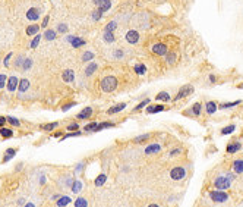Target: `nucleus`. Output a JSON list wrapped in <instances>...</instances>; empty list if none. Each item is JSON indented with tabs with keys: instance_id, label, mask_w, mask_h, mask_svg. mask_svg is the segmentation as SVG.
I'll return each mask as SVG.
<instances>
[{
	"instance_id": "10",
	"label": "nucleus",
	"mask_w": 243,
	"mask_h": 207,
	"mask_svg": "<svg viewBox=\"0 0 243 207\" xmlns=\"http://www.w3.org/2000/svg\"><path fill=\"white\" fill-rule=\"evenodd\" d=\"M27 19H28V21H32V22L38 21V19H40L38 9H35V7H29V9L27 11Z\"/></svg>"
},
{
	"instance_id": "55",
	"label": "nucleus",
	"mask_w": 243,
	"mask_h": 207,
	"mask_svg": "<svg viewBox=\"0 0 243 207\" xmlns=\"http://www.w3.org/2000/svg\"><path fill=\"white\" fill-rule=\"evenodd\" d=\"M49 21H50V16L47 15V16H44V19H43V24H41V27L43 28L47 29V25H49Z\"/></svg>"
},
{
	"instance_id": "29",
	"label": "nucleus",
	"mask_w": 243,
	"mask_h": 207,
	"mask_svg": "<svg viewBox=\"0 0 243 207\" xmlns=\"http://www.w3.org/2000/svg\"><path fill=\"white\" fill-rule=\"evenodd\" d=\"M105 181H107V175L101 174V175H98V176L95 178L94 184H95V187H103V185L105 184Z\"/></svg>"
},
{
	"instance_id": "39",
	"label": "nucleus",
	"mask_w": 243,
	"mask_h": 207,
	"mask_svg": "<svg viewBox=\"0 0 243 207\" xmlns=\"http://www.w3.org/2000/svg\"><path fill=\"white\" fill-rule=\"evenodd\" d=\"M92 59H94V53H92V51H85V53L82 55V57H81V60L85 62V63H87V62L89 63Z\"/></svg>"
},
{
	"instance_id": "47",
	"label": "nucleus",
	"mask_w": 243,
	"mask_h": 207,
	"mask_svg": "<svg viewBox=\"0 0 243 207\" xmlns=\"http://www.w3.org/2000/svg\"><path fill=\"white\" fill-rule=\"evenodd\" d=\"M88 206V201L85 198H78L75 200V207H87Z\"/></svg>"
},
{
	"instance_id": "34",
	"label": "nucleus",
	"mask_w": 243,
	"mask_h": 207,
	"mask_svg": "<svg viewBox=\"0 0 243 207\" xmlns=\"http://www.w3.org/2000/svg\"><path fill=\"white\" fill-rule=\"evenodd\" d=\"M114 126V123L113 122H101L97 125V129H95V132H98V131H103L105 128H113Z\"/></svg>"
},
{
	"instance_id": "19",
	"label": "nucleus",
	"mask_w": 243,
	"mask_h": 207,
	"mask_svg": "<svg viewBox=\"0 0 243 207\" xmlns=\"http://www.w3.org/2000/svg\"><path fill=\"white\" fill-rule=\"evenodd\" d=\"M161 150V146L160 144H149L147 148H145V154H157V153H160Z\"/></svg>"
},
{
	"instance_id": "12",
	"label": "nucleus",
	"mask_w": 243,
	"mask_h": 207,
	"mask_svg": "<svg viewBox=\"0 0 243 207\" xmlns=\"http://www.w3.org/2000/svg\"><path fill=\"white\" fill-rule=\"evenodd\" d=\"M97 69H98V65L95 62H89L88 65H87V68H85V71H83V75L85 77H92Z\"/></svg>"
},
{
	"instance_id": "60",
	"label": "nucleus",
	"mask_w": 243,
	"mask_h": 207,
	"mask_svg": "<svg viewBox=\"0 0 243 207\" xmlns=\"http://www.w3.org/2000/svg\"><path fill=\"white\" fill-rule=\"evenodd\" d=\"M25 204H27V203H25L23 198H19V200H18V206H25Z\"/></svg>"
},
{
	"instance_id": "18",
	"label": "nucleus",
	"mask_w": 243,
	"mask_h": 207,
	"mask_svg": "<svg viewBox=\"0 0 243 207\" xmlns=\"http://www.w3.org/2000/svg\"><path fill=\"white\" fill-rule=\"evenodd\" d=\"M240 148H242V144H240L239 141H233L232 144H228V146H227L226 150H227L228 154H233V153H237Z\"/></svg>"
},
{
	"instance_id": "22",
	"label": "nucleus",
	"mask_w": 243,
	"mask_h": 207,
	"mask_svg": "<svg viewBox=\"0 0 243 207\" xmlns=\"http://www.w3.org/2000/svg\"><path fill=\"white\" fill-rule=\"evenodd\" d=\"M70 44H72V47L78 49V47H82V46L87 44V41H85V40H82L81 37H76V35H73V38L70 40Z\"/></svg>"
},
{
	"instance_id": "50",
	"label": "nucleus",
	"mask_w": 243,
	"mask_h": 207,
	"mask_svg": "<svg viewBox=\"0 0 243 207\" xmlns=\"http://www.w3.org/2000/svg\"><path fill=\"white\" fill-rule=\"evenodd\" d=\"M79 129V125H78V122H72L69 123L66 126V131H78Z\"/></svg>"
},
{
	"instance_id": "16",
	"label": "nucleus",
	"mask_w": 243,
	"mask_h": 207,
	"mask_svg": "<svg viewBox=\"0 0 243 207\" xmlns=\"http://www.w3.org/2000/svg\"><path fill=\"white\" fill-rule=\"evenodd\" d=\"M126 103H117L116 106H113V107H110L109 110H107V115H114V113H119V112H122V110H125L126 109Z\"/></svg>"
},
{
	"instance_id": "59",
	"label": "nucleus",
	"mask_w": 243,
	"mask_h": 207,
	"mask_svg": "<svg viewBox=\"0 0 243 207\" xmlns=\"http://www.w3.org/2000/svg\"><path fill=\"white\" fill-rule=\"evenodd\" d=\"M82 169H83V163H79V165L76 166V169H75V172H76V174H79Z\"/></svg>"
},
{
	"instance_id": "7",
	"label": "nucleus",
	"mask_w": 243,
	"mask_h": 207,
	"mask_svg": "<svg viewBox=\"0 0 243 207\" xmlns=\"http://www.w3.org/2000/svg\"><path fill=\"white\" fill-rule=\"evenodd\" d=\"M18 85H19V78H18L16 75H12L7 78V82H6V88L9 93H13V91H16Z\"/></svg>"
},
{
	"instance_id": "54",
	"label": "nucleus",
	"mask_w": 243,
	"mask_h": 207,
	"mask_svg": "<svg viewBox=\"0 0 243 207\" xmlns=\"http://www.w3.org/2000/svg\"><path fill=\"white\" fill-rule=\"evenodd\" d=\"M101 16H103V12H100V11L92 12V19H94V21H100Z\"/></svg>"
},
{
	"instance_id": "30",
	"label": "nucleus",
	"mask_w": 243,
	"mask_h": 207,
	"mask_svg": "<svg viewBox=\"0 0 243 207\" xmlns=\"http://www.w3.org/2000/svg\"><path fill=\"white\" fill-rule=\"evenodd\" d=\"M57 126H59V123L57 122H51V123H44V125H41V129H43V131H47V132H51V131H54Z\"/></svg>"
},
{
	"instance_id": "2",
	"label": "nucleus",
	"mask_w": 243,
	"mask_h": 207,
	"mask_svg": "<svg viewBox=\"0 0 243 207\" xmlns=\"http://www.w3.org/2000/svg\"><path fill=\"white\" fill-rule=\"evenodd\" d=\"M232 181H233V175H220L217 176L215 181H214V185H215L217 190H228L230 185H232Z\"/></svg>"
},
{
	"instance_id": "49",
	"label": "nucleus",
	"mask_w": 243,
	"mask_h": 207,
	"mask_svg": "<svg viewBox=\"0 0 243 207\" xmlns=\"http://www.w3.org/2000/svg\"><path fill=\"white\" fill-rule=\"evenodd\" d=\"M6 82H7V77H6V73H0V90L5 88Z\"/></svg>"
},
{
	"instance_id": "28",
	"label": "nucleus",
	"mask_w": 243,
	"mask_h": 207,
	"mask_svg": "<svg viewBox=\"0 0 243 207\" xmlns=\"http://www.w3.org/2000/svg\"><path fill=\"white\" fill-rule=\"evenodd\" d=\"M0 137H3V138H12V137H13V131H12L11 128L2 126V128H0Z\"/></svg>"
},
{
	"instance_id": "43",
	"label": "nucleus",
	"mask_w": 243,
	"mask_h": 207,
	"mask_svg": "<svg viewBox=\"0 0 243 207\" xmlns=\"http://www.w3.org/2000/svg\"><path fill=\"white\" fill-rule=\"evenodd\" d=\"M31 68H32V59H31V57H25L23 65H22V71H28V69H31Z\"/></svg>"
},
{
	"instance_id": "15",
	"label": "nucleus",
	"mask_w": 243,
	"mask_h": 207,
	"mask_svg": "<svg viewBox=\"0 0 243 207\" xmlns=\"http://www.w3.org/2000/svg\"><path fill=\"white\" fill-rule=\"evenodd\" d=\"M95 5L98 6V11L100 12H103V13H104V12H107L111 7V2H110V0H98Z\"/></svg>"
},
{
	"instance_id": "56",
	"label": "nucleus",
	"mask_w": 243,
	"mask_h": 207,
	"mask_svg": "<svg viewBox=\"0 0 243 207\" xmlns=\"http://www.w3.org/2000/svg\"><path fill=\"white\" fill-rule=\"evenodd\" d=\"M123 56H125V55H123V51H122L120 49H117V50L114 51V57H116V59H122Z\"/></svg>"
},
{
	"instance_id": "52",
	"label": "nucleus",
	"mask_w": 243,
	"mask_h": 207,
	"mask_svg": "<svg viewBox=\"0 0 243 207\" xmlns=\"http://www.w3.org/2000/svg\"><path fill=\"white\" fill-rule=\"evenodd\" d=\"M57 31H59V33H67V25L66 24H59V25H57Z\"/></svg>"
},
{
	"instance_id": "24",
	"label": "nucleus",
	"mask_w": 243,
	"mask_h": 207,
	"mask_svg": "<svg viewBox=\"0 0 243 207\" xmlns=\"http://www.w3.org/2000/svg\"><path fill=\"white\" fill-rule=\"evenodd\" d=\"M155 100L157 101H170L171 100L170 93H168V91H160L158 94L155 95Z\"/></svg>"
},
{
	"instance_id": "6",
	"label": "nucleus",
	"mask_w": 243,
	"mask_h": 207,
	"mask_svg": "<svg viewBox=\"0 0 243 207\" xmlns=\"http://www.w3.org/2000/svg\"><path fill=\"white\" fill-rule=\"evenodd\" d=\"M152 53H155L157 56H166L168 53V47H167L164 43H155L152 47H151Z\"/></svg>"
},
{
	"instance_id": "41",
	"label": "nucleus",
	"mask_w": 243,
	"mask_h": 207,
	"mask_svg": "<svg viewBox=\"0 0 243 207\" xmlns=\"http://www.w3.org/2000/svg\"><path fill=\"white\" fill-rule=\"evenodd\" d=\"M148 104H149V99H145V100L141 101V103H139V104H138L136 107H133L132 112H138V110H142V109H144V107H147Z\"/></svg>"
},
{
	"instance_id": "63",
	"label": "nucleus",
	"mask_w": 243,
	"mask_h": 207,
	"mask_svg": "<svg viewBox=\"0 0 243 207\" xmlns=\"http://www.w3.org/2000/svg\"><path fill=\"white\" fill-rule=\"evenodd\" d=\"M237 88H243V84H239V85H237Z\"/></svg>"
},
{
	"instance_id": "40",
	"label": "nucleus",
	"mask_w": 243,
	"mask_h": 207,
	"mask_svg": "<svg viewBox=\"0 0 243 207\" xmlns=\"http://www.w3.org/2000/svg\"><path fill=\"white\" fill-rule=\"evenodd\" d=\"M97 122H89L87 123L85 126H83V131H87V132H95V129H97Z\"/></svg>"
},
{
	"instance_id": "31",
	"label": "nucleus",
	"mask_w": 243,
	"mask_h": 207,
	"mask_svg": "<svg viewBox=\"0 0 243 207\" xmlns=\"http://www.w3.org/2000/svg\"><path fill=\"white\" fill-rule=\"evenodd\" d=\"M41 38H43V35H41V34H35V35H34V38H32V41L29 43V47H31V49H37L38 44H40V41H41Z\"/></svg>"
},
{
	"instance_id": "26",
	"label": "nucleus",
	"mask_w": 243,
	"mask_h": 207,
	"mask_svg": "<svg viewBox=\"0 0 243 207\" xmlns=\"http://www.w3.org/2000/svg\"><path fill=\"white\" fill-rule=\"evenodd\" d=\"M15 154H16V150H15V148H7V150L5 151V157H3V160H2V162L3 163H7L9 162V160H11L12 157L15 156Z\"/></svg>"
},
{
	"instance_id": "1",
	"label": "nucleus",
	"mask_w": 243,
	"mask_h": 207,
	"mask_svg": "<svg viewBox=\"0 0 243 207\" xmlns=\"http://www.w3.org/2000/svg\"><path fill=\"white\" fill-rule=\"evenodd\" d=\"M117 85H119V81H117V78L113 77V75L104 77V78L101 79V82H100V87H101V90H103L104 93H113V91L117 88Z\"/></svg>"
},
{
	"instance_id": "45",
	"label": "nucleus",
	"mask_w": 243,
	"mask_h": 207,
	"mask_svg": "<svg viewBox=\"0 0 243 207\" xmlns=\"http://www.w3.org/2000/svg\"><path fill=\"white\" fill-rule=\"evenodd\" d=\"M81 135H82V132H81V131L69 132V134H66V135H63V137H62V141H63V140H67V138H72V137H81Z\"/></svg>"
},
{
	"instance_id": "62",
	"label": "nucleus",
	"mask_w": 243,
	"mask_h": 207,
	"mask_svg": "<svg viewBox=\"0 0 243 207\" xmlns=\"http://www.w3.org/2000/svg\"><path fill=\"white\" fill-rule=\"evenodd\" d=\"M25 206H27V207H34V206H35V204H34V203H27Z\"/></svg>"
},
{
	"instance_id": "21",
	"label": "nucleus",
	"mask_w": 243,
	"mask_h": 207,
	"mask_svg": "<svg viewBox=\"0 0 243 207\" xmlns=\"http://www.w3.org/2000/svg\"><path fill=\"white\" fill-rule=\"evenodd\" d=\"M25 33H27L28 37H34L35 34L40 33V25H37V24H34V25H28Z\"/></svg>"
},
{
	"instance_id": "37",
	"label": "nucleus",
	"mask_w": 243,
	"mask_h": 207,
	"mask_svg": "<svg viewBox=\"0 0 243 207\" xmlns=\"http://www.w3.org/2000/svg\"><path fill=\"white\" fill-rule=\"evenodd\" d=\"M149 137H151L149 134L138 135V137H135V138H133V143H136V144H141V143H144V141H148V140H149Z\"/></svg>"
},
{
	"instance_id": "61",
	"label": "nucleus",
	"mask_w": 243,
	"mask_h": 207,
	"mask_svg": "<svg viewBox=\"0 0 243 207\" xmlns=\"http://www.w3.org/2000/svg\"><path fill=\"white\" fill-rule=\"evenodd\" d=\"M210 81H211V82H217L215 75H210Z\"/></svg>"
},
{
	"instance_id": "33",
	"label": "nucleus",
	"mask_w": 243,
	"mask_h": 207,
	"mask_svg": "<svg viewBox=\"0 0 243 207\" xmlns=\"http://www.w3.org/2000/svg\"><path fill=\"white\" fill-rule=\"evenodd\" d=\"M240 103H242L240 100L230 101V103H223V104H220V106H218V109H232V107H234V106H239Z\"/></svg>"
},
{
	"instance_id": "42",
	"label": "nucleus",
	"mask_w": 243,
	"mask_h": 207,
	"mask_svg": "<svg viewBox=\"0 0 243 207\" xmlns=\"http://www.w3.org/2000/svg\"><path fill=\"white\" fill-rule=\"evenodd\" d=\"M23 60H25V56L23 55H18L16 59H15V68H21L22 69V65H23Z\"/></svg>"
},
{
	"instance_id": "48",
	"label": "nucleus",
	"mask_w": 243,
	"mask_h": 207,
	"mask_svg": "<svg viewBox=\"0 0 243 207\" xmlns=\"http://www.w3.org/2000/svg\"><path fill=\"white\" fill-rule=\"evenodd\" d=\"M116 28H117V24L114 22V21H111V22H109L107 25H105L104 31H110V33H113V31H114Z\"/></svg>"
},
{
	"instance_id": "3",
	"label": "nucleus",
	"mask_w": 243,
	"mask_h": 207,
	"mask_svg": "<svg viewBox=\"0 0 243 207\" xmlns=\"http://www.w3.org/2000/svg\"><path fill=\"white\" fill-rule=\"evenodd\" d=\"M210 198L214 203H220V204H223V203L228 201V198H230V197H228V194H227L226 191L217 190V191H211V192H210Z\"/></svg>"
},
{
	"instance_id": "4",
	"label": "nucleus",
	"mask_w": 243,
	"mask_h": 207,
	"mask_svg": "<svg viewBox=\"0 0 243 207\" xmlns=\"http://www.w3.org/2000/svg\"><path fill=\"white\" fill-rule=\"evenodd\" d=\"M170 178L173 181H182V179L186 178V169L183 166H176L170 170Z\"/></svg>"
},
{
	"instance_id": "14",
	"label": "nucleus",
	"mask_w": 243,
	"mask_h": 207,
	"mask_svg": "<svg viewBox=\"0 0 243 207\" xmlns=\"http://www.w3.org/2000/svg\"><path fill=\"white\" fill-rule=\"evenodd\" d=\"M92 116V107H83L76 115V119H89Z\"/></svg>"
},
{
	"instance_id": "32",
	"label": "nucleus",
	"mask_w": 243,
	"mask_h": 207,
	"mask_svg": "<svg viewBox=\"0 0 243 207\" xmlns=\"http://www.w3.org/2000/svg\"><path fill=\"white\" fill-rule=\"evenodd\" d=\"M133 71L138 73V75H145V73H147V66L142 65V63H138V65L133 66Z\"/></svg>"
},
{
	"instance_id": "13",
	"label": "nucleus",
	"mask_w": 243,
	"mask_h": 207,
	"mask_svg": "<svg viewBox=\"0 0 243 207\" xmlns=\"http://www.w3.org/2000/svg\"><path fill=\"white\" fill-rule=\"evenodd\" d=\"M29 87H31L29 79H27V78L19 79V85H18V91H19V94H22V93L28 91V90H29Z\"/></svg>"
},
{
	"instance_id": "8",
	"label": "nucleus",
	"mask_w": 243,
	"mask_h": 207,
	"mask_svg": "<svg viewBox=\"0 0 243 207\" xmlns=\"http://www.w3.org/2000/svg\"><path fill=\"white\" fill-rule=\"evenodd\" d=\"M125 38H126V41L129 43V44H138L139 33L136 31V29H129V31L126 33V35H125Z\"/></svg>"
},
{
	"instance_id": "9",
	"label": "nucleus",
	"mask_w": 243,
	"mask_h": 207,
	"mask_svg": "<svg viewBox=\"0 0 243 207\" xmlns=\"http://www.w3.org/2000/svg\"><path fill=\"white\" fill-rule=\"evenodd\" d=\"M62 79L67 82V84H70L75 81V72H73L72 69H65L63 72H62Z\"/></svg>"
},
{
	"instance_id": "27",
	"label": "nucleus",
	"mask_w": 243,
	"mask_h": 207,
	"mask_svg": "<svg viewBox=\"0 0 243 207\" xmlns=\"http://www.w3.org/2000/svg\"><path fill=\"white\" fill-rule=\"evenodd\" d=\"M70 197H67V196H65V197H59L57 198V203H56V206L57 207H62V206H67V204H70Z\"/></svg>"
},
{
	"instance_id": "51",
	"label": "nucleus",
	"mask_w": 243,
	"mask_h": 207,
	"mask_svg": "<svg viewBox=\"0 0 243 207\" xmlns=\"http://www.w3.org/2000/svg\"><path fill=\"white\" fill-rule=\"evenodd\" d=\"M75 104H76L75 101H70V103H67V104H63V106H62V112H67V110H69V109H72Z\"/></svg>"
},
{
	"instance_id": "58",
	"label": "nucleus",
	"mask_w": 243,
	"mask_h": 207,
	"mask_svg": "<svg viewBox=\"0 0 243 207\" xmlns=\"http://www.w3.org/2000/svg\"><path fill=\"white\" fill-rule=\"evenodd\" d=\"M6 122H7V119H6L5 116H0V128H2V126H5Z\"/></svg>"
},
{
	"instance_id": "35",
	"label": "nucleus",
	"mask_w": 243,
	"mask_h": 207,
	"mask_svg": "<svg viewBox=\"0 0 243 207\" xmlns=\"http://www.w3.org/2000/svg\"><path fill=\"white\" fill-rule=\"evenodd\" d=\"M234 129H236V125L232 123V125H228V126H226V128L221 129V135H230V134L234 132Z\"/></svg>"
},
{
	"instance_id": "36",
	"label": "nucleus",
	"mask_w": 243,
	"mask_h": 207,
	"mask_svg": "<svg viewBox=\"0 0 243 207\" xmlns=\"http://www.w3.org/2000/svg\"><path fill=\"white\" fill-rule=\"evenodd\" d=\"M103 40L105 43H114V34L110 33V31H104V35H103Z\"/></svg>"
},
{
	"instance_id": "57",
	"label": "nucleus",
	"mask_w": 243,
	"mask_h": 207,
	"mask_svg": "<svg viewBox=\"0 0 243 207\" xmlns=\"http://www.w3.org/2000/svg\"><path fill=\"white\" fill-rule=\"evenodd\" d=\"M180 153H182V148H174V150L170 151V156L174 157V156H177V154H180Z\"/></svg>"
},
{
	"instance_id": "20",
	"label": "nucleus",
	"mask_w": 243,
	"mask_h": 207,
	"mask_svg": "<svg viewBox=\"0 0 243 207\" xmlns=\"http://www.w3.org/2000/svg\"><path fill=\"white\" fill-rule=\"evenodd\" d=\"M233 172H234V174H237V175L243 174V160H242V159H239V160H234V162H233Z\"/></svg>"
},
{
	"instance_id": "46",
	"label": "nucleus",
	"mask_w": 243,
	"mask_h": 207,
	"mask_svg": "<svg viewBox=\"0 0 243 207\" xmlns=\"http://www.w3.org/2000/svg\"><path fill=\"white\" fill-rule=\"evenodd\" d=\"M7 122L11 123V125H13V126H19V125H21V121H19V119L18 118H13V116H7Z\"/></svg>"
},
{
	"instance_id": "11",
	"label": "nucleus",
	"mask_w": 243,
	"mask_h": 207,
	"mask_svg": "<svg viewBox=\"0 0 243 207\" xmlns=\"http://www.w3.org/2000/svg\"><path fill=\"white\" fill-rule=\"evenodd\" d=\"M163 110H166V106L164 104H148L147 106V113L152 115V113H160Z\"/></svg>"
},
{
	"instance_id": "23",
	"label": "nucleus",
	"mask_w": 243,
	"mask_h": 207,
	"mask_svg": "<svg viewBox=\"0 0 243 207\" xmlns=\"http://www.w3.org/2000/svg\"><path fill=\"white\" fill-rule=\"evenodd\" d=\"M82 187L83 184L79 181V179H75L72 182V185H70V190H72V192H75V194H79L81 191H82Z\"/></svg>"
},
{
	"instance_id": "5",
	"label": "nucleus",
	"mask_w": 243,
	"mask_h": 207,
	"mask_svg": "<svg viewBox=\"0 0 243 207\" xmlns=\"http://www.w3.org/2000/svg\"><path fill=\"white\" fill-rule=\"evenodd\" d=\"M195 91V88H194V85H183L182 88L177 91V94H176V97H174V101H179L180 99H185V97H188V95H190L192 93Z\"/></svg>"
},
{
	"instance_id": "53",
	"label": "nucleus",
	"mask_w": 243,
	"mask_h": 207,
	"mask_svg": "<svg viewBox=\"0 0 243 207\" xmlns=\"http://www.w3.org/2000/svg\"><path fill=\"white\" fill-rule=\"evenodd\" d=\"M12 56H13V53L11 51V53H7V55H6V57L3 59V65H5V68L9 66V60H11V57H12Z\"/></svg>"
},
{
	"instance_id": "17",
	"label": "nucleus",
	"mask_w": 243,
	"mask_h": 207,
	"mask_svg": "<svg viewBox=\"0 0 243 207\" xmlns=\"http://www.w3.org/2000/svg\"><path fill=\"white\" fill-rule=\"evenodd\" d=\"M205 110H207L208 115H214L218 110V104H217L215 101H207L205 103Z\"/></svg>"
},
{
	"instance_id": "25",
	"label": "nucleus",
	"mask_w": 243,
	"mask_h": 207,
	"mask_svg": "<svg viewBox=\"0 0 243 207\" xmlns=\"http://www.w3.org/2000/svg\"><path fill=\"white\" fill-rule=\"evenodd\" d=\"M56 35H57V31H56V29H49V28H47L43 37H44L47 41H53V40H56Z\"/></svg>"
},
{
	"instance_id": "44",
	"label": "nucleus",
	"mask_w": 243,
	"mask_h": 207,
	"mask_svg": "<svg viewBox=\"0 0 243 207\" xmlns=\"http://www.w3.org/2000/svg\"><path fill=\"white\" fill-rule=\"evenodd\" d=\"M201 110H202V104H201V103H195L194 106H192V113H194L195 116H199V115H201Z\"/></svg>"
},
{
	"instance_id": "38",
	"label": "nucleus",
	"mask_w": 243,
	"mask_h": 207,
	"mask_svg": "<svg viewBox=\"0 0 243 207\" xmlns=\"http://www.w3.org/2000/svg\"><path fill=\"white\" fill-rule=\"evenodd\" d=\"M176 59H177V55L176 53H173V51H168L166 55V62L168 63V65H173L174 62H176Z\"/></svg>"
}]
</instances>
